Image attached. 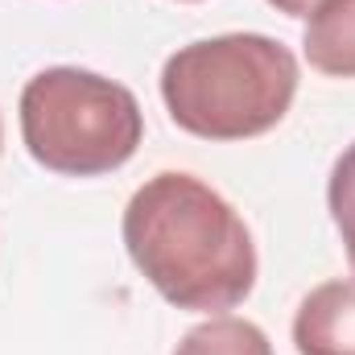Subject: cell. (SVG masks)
<instances>
[{"mask_svg":"<svg viewBox=\"0 0 355 355\" xmlns=\"http://www.w3.org/2000/svg\"><path fill=\"white\" fill-rule=\"evenodd\" d=\"M327 207H331V219L343 236V252L352 261L355 272V141L339 153L335 170H331V182H327Z\"/></svg>","mask_w":355,"mask_h":355,"instance_id":"7","label":"cell"},{"mask_svg":"<svg viewBox=\"0 0 355 355\" xmlns=\"http://www.w3.org/2000/svg\"><path fill=\"white\" fill-rule=\"evenodd\" d=\"M302 50L318 75L355 79V0H322L306 17Z\"/></svg>","mask_w":355,"mask_h":355,"instance_id":"5","label":"cell"},{"mask_svg":"<svg viewBox=\"0 0 355 355\" xmlns=\"http://www.w3.org/2000/svg\"><path fill=\"white\" fill-rule=\"evenodd\" d=\"M174 355H272L268 335L236 314H211L207 322L190 327L182 335Z\"/></svg>","mask_w":355,"mask_h":355,"instance_id":"6","label":"cell"},{"mask_svg":"<svg viewBox=\"0 0 355 355\" xmlns=\"http://www.w3.org/2000/svg\"><path fill=\"white\" fill-rule=\"evenodd\" d=\"M277 12H285V17H310L322 0H268Z\"/></svg>","mask_w":355,"mask_h":355,"instance_id":"8","label":"cell"},{"mask_svg":"<svg viewBox=\"0 0 355 355\" xmlns=\"http://www.w3.org/2000/svg\"><path fill=\"white\" fill-rule=\"evenodd\" d=\"M297 95V58L268 33H219L174 50L162 67V99L182 132L248 141L277 128Z\"/></svg>","mask_w":355,"mask_h":355,"instance_id":"2","label":"cell"},{"mask_svg":"<svg viewBox=\"0 0 355 355\" xmlns=\"http://www.w3.org/2000/svg\"><path fill=\"white\" fill-rule=\"evenodd\" d=\"M145 137L137 95L79 67L37 71L21 91V141L37 166L67 178H99L132 162Z\"/></svg>","mask_w":355,"mask_h":355,"instance_id":"3","label":"cell"},{"mask_svg":"<svg viewBox=\"0 0 355 355\" xmlns=\"http://www.w3.org/2000/svg\"><path fill=\"white\" fill-rule=\"evenodd\" d=\"M293 343L302 355H355V277L327 281L302 297Z\"/></svg>","mask_w":355,"mask_h":355,"instance_id":"4","label":"cell"},{"mask_svg":"<svg viewBox=\"0 0 355 355\" xmlns=\"http://www.w3.org/2000/svg\"><path fill=\"white\" fill-rule=\"evenodd\" d=\"M0 141H4V128H0Z\"/></svg>","mask_w":355,"mask_h":355,"instance_id":"9","label":"cell"},{"mask_svg":"<svg viewBox=\"0 0 355 355\" xmlns=\"http://www.w3.org/2000/svg\"><path fill=\"white\" fill-rule=\"evenodd\" d=\"M124 248L178 310L227 314L257 285V244L240 211L194 174H153L124 207Z\"/></svg>","mask_w":355,"mask_h":355,"instance_id":"1","label":"cell"}]
</instances>
